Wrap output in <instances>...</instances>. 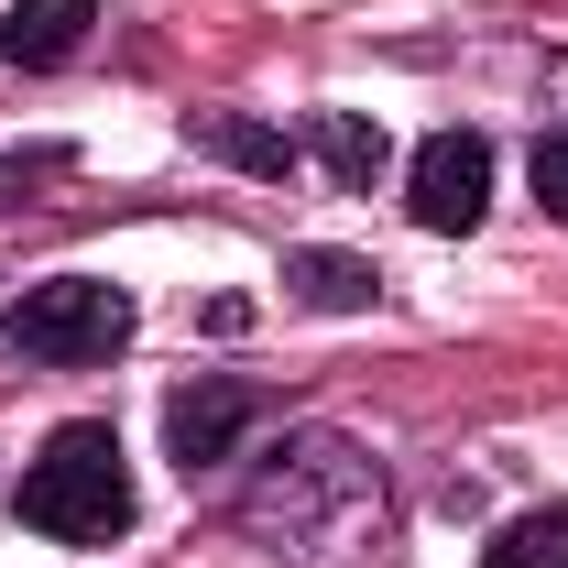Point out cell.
<instances>
[{
	"label": "cell",
	"instance_id": "6da1fadb",
	"mask_svg": "<svg viewBox=\"0 0 568 568\" xmlns=\"http://www.w3.org/2000/svg\"><path fill=\"white\" fill-rule=\"evenodd\" d=\"M241 536L274 568H383V547H394L383 459L339 426H295L241 481Z\"/></svg>",
	"mask_w": 568,
	"mask_h": 568
},
{
	"label": "cell",
	"instance_id": "7a4b0ae2",
	"mask_svg": "<svg viewBox=\"0 0 568 568\" xmlns=\"http://www.w3.org/2000/svg\"><path fill=\"white\" fill-rule=\"evenodd\" d=\"M22 525L55 536V547H110L132 536V459L99 416L55 426L33 459H22Z\"/></svg>",
	"mask_w": 568,
	"mask_h": 568
},
{
	"label": "cell",
	"instance_id": "3957f363",
	"mask_svg": "<svg viewBox=\"0 0 568 568\" xmlns=\"http://www.w3.org/2000/svg\"><path fill=\"white\" fill-rule=\"evenodd\" d=\"M0 351L33 361V372H88V361L132 351V295L110 274H44L0 306Z\"/></svg>",
	"mask_w": 568,
	"mask_h": 568
},
{
	"label": "cell",
	"instance_id": "277c9868",
	"mask_svg": "<svg viewBox=\"0 0 568 568\" xmlns=\"http://www.w3.org/2000/svg\"><path fill=\"white\" fill-rule=\"evenodd\" d=\"M405 209H416V230H437V241L481 230V209H493V142L481 132H426L416 164H405Z\"/></svg>",
	"mask_w": 568,
	"mask_h": 568
},
{
	"label": "cell",
	"instance_id": "5b68a950",
	"mask_svg": "<svg viewBox=\"0 0 568 568\" xmlns=\"http://www.w3.org/2000/svg\"><path fill=\"white\" fill-rule=\"evenodd\" d=\"M263 416V394L252 383H186L175 405H164V448H175V470L197 481V470H219L230 448H241V426Z\"/></svg>",
	"mask_w": 568,
	"mask_h": 568
},
{
	"label": "cell",
	"instance_id": "8992f818",
	"mask_svg": "<svg viewBox=\"0 0 568 568\" xmlns=\"http://www.w3.org/2000/svg\"><path fill=\"white\" fill-rule=\"evenodd\" d=\"M295 153H306V164H328V186H351V197H372V175L394 164V142H383L372 110H306Z\"/></svg>",
	"mask_w": 568,
	"mask_h": 568
},
{
	"label": "cell",
	"instance_id": "52a82bcc",
	"mask_svg": "<svg viewBox=\"0 0 568 568\" xmlns=\"http://www.w3.org/2000/svg\"><path fill=\"white\" fill-rule=\"evenodd\" d=\"M88 22H99V0H11L0 11V67H67L77 44H88Z\"/></svg>",
	"mask_w": 568,
	"mask_h": 568
},
{
	"label": "cell",
	"instance_id": "ba28073f",
	"mask_svg": "<svg viewBox=\"0 0 568 568\" xmlns=\"http://www.w3.org/2000/svg\"><path fill=\"white\" fill-rule=\"evenodd\" d=\"M284 295H295V306H317V317H361V306L383 295V274H372L361 252H328V241H295V252H284Z\"/></svg>",
	"mask_w": 568,
	"mask_h": 568
},
{
	"label": "cell",
	"instance_id": "9c48e42d",
	"mask_svg": "<svg viewBox=\"0 0 568 568\" xmlns=\"http://www.w3.org/2000/svg\"><path fill=\"white\" fill-rule=\"evenodd\" d=\"M186 142H197V153H219V164H241V175H295V164H306V153H295V132H274V121H241V110L186 121Z\"/></svg>",
	"mask_w": 568,
	"mask_h": 568
},
{
	"label": "cell",
	"instance_id": "30bf717a",
	"mask_svg": "<svg viewBox=\"0 0 568 568\" xmlns=\"http://www.w3.org/2000/svg\"><path fill=\"white\" fill-rule=\"evenodd\" d=\"M481 568H568V503H536V514H514L493 547H481Z\"/></svg>",
	"mask_w": 568,
	"mask_h": 568
},
{
	"label": "cell",
	"instance_id": "8fae6325",
	"mask_svg": "<svg viewBox=\"0 0 568 568\" xmlns=\"http://www.w3.org/2000/svg\"><path fill=\"white\" fill-rule=\"evenodd\" d=\"M55 175H77V142H0V209H22Z\"/></svg>",
	"mask_w": 568,
	"mask_h": 568
},
{
	"label": "cell",
	"instance_id": "7c38bea8",
	"mask_svg": "<svg viewBox=\"0 0 568 568\" xmlns=\"http://www.w3.org/2000/svg\"><path fill=\"white\" fill-rule=\"evenodd\" d=\"M536 197H547V219H568V132L536 142Z\"/></svg>",
	"mask_w": 568,
	"mask_h": 568
}]
</instances>
